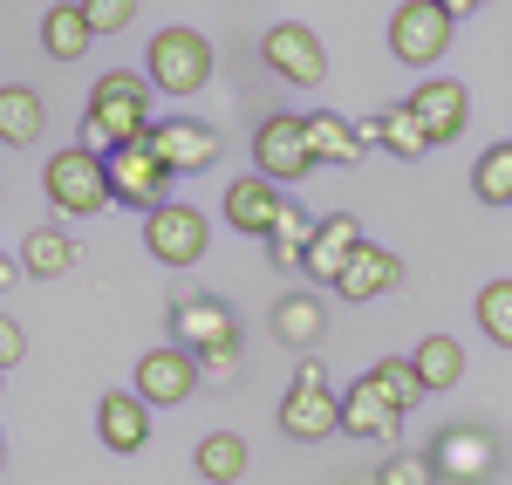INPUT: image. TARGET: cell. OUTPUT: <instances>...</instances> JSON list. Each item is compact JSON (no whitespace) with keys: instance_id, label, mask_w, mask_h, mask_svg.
<instances>
[{"instance_id":"cell-28","label":"cell","mask_w":512,"mask_h":485,"mask_svg":"<svg viewBox=\"0 0 512 485\" xmlns=\"http://www.w3.org/2000/svg\"><path fill=\"white\" fill-rule=\"evenodd\" d=\"M472 192H478V205H512V144H492V151H478V164H472Z\"/></svg>"},{"instance_id":"cell-19","label":"cell","mask_w":512,"mask_h":485,"mask_svg":"<svg viewBox=\"0 0 512 485\" xmlns=\"http://www.w3.org/2000/svg\"><path fill=\"white\" fill-rule=\"evenodd\" d=\"M396 281H403V260H396L390 246H362L349 260V274L335 281V294H342V301H376V294H390Z\"/></svg>"},{"instance_id":"cell-7","label":"cell","mask_w":512,"mask_h":485,"mask_svg":"<svg viewBox=\"0 0 512 485\" xmlns=\"http://www.w3.org/2000/svg\"><path fill=\"white\" fill-rule=\"evenodd\" d=\"M451 28L458 21L437 0H403L390 14V55L410 62V69H431V62H444V48H451Z\"/></svg>"},{"instance_id":"cell-14","label":"cell","mask_w":512,"mask_h":485,"mask_svg":"<svg viewBox=\"0 0 512 485\" xmlns=\"http://www.w3.org/2000/svg\"><path fill=\"white\" fill-rule=\"evenodd\" d=\"M362 246H369V240H362L355 212H328V219L315 226V240H308V260H301V274H308L315 287H335L342 274H349V260L362 253Z\"/></svg>"},{"instance_id":"cell-2","label":"cell","mask_w":512,"mask_h":485,"mask_svg":"<svg viewBox=\"0 0 512 485\" xmlns=\"http://www.w3.org/2000/svg\"><path fill=\"white\" fill-rule=\"evenodd\" d=\"M171 342L192 349L212 376H233L239 369V322H233V308H226L219 294H185V301L171 308Z\"/></svg>"},{"instance_id":"cell-20","label":"cell","mask_w":512,"mask_h":485,"mask_svg":"<svg viewBox=\"0 0 512 485\" xmlns=\"http://www.w3.org/2000/svg\"><path fill=\"white\" fill-rule=\"evenodd\" d=\"M41 130H48V103H41L28 82H0V144H35Z\"/></svg>"},{"instance_id":"cell-35","label":"cell","mask_w":512,"mask_h":485,"mask_svg":"<svg viewBox=\"0 0 512 485\" xmlns=\"http://www.w3.org/2000/svg\"><path fill=\"white\" fill-rule=\"evenodd\" d=\"M355 137H362V151H383V117H362V123H355Z\"/></svg>"},{"instance_id":"cell-1","label":"cell","mask_w":512,"mask_h":485,"mask_svg":"<svg viewBox=\"0 0 512 485\" xmlns=\"http://www.w3.org/2000/svg\"><path fill=\"white\" fill-rule=\"evenodd\" d=\"M82 117L110 137V151L144 144V137L158 130V117H151V76H137V69H103L96 89H89V110H82Z\"/></svg>"},{"instance_id":"cell-4","label":"cell","mask_w":512,"mask_h":485,"mask_svg":"<svg viewBox=\"0 0 512 485\" xmlns=\"http://www.w3.org/2000/svg\"><path fill=\"white\" fill-rule=\"evenodd\" d=\"M144 76L158 96H198L212 82V41L198 28H158L144 48Z\"/></svg>"},{"instance_id":"cell-34","label":"cell","mask_w":512,"mask_h":485,"mask_svg":"<svg viewBox=\"0 0 512 485\" xmlns=\"http://www.w3.org/2000/svg\"><path fill=\"white\" fill-rule=\"evenodd\" d=\"M21 356H28V335H21L14 315H0V376H7V369H21Z\"/></svg>"},{"instance_id":"cell-8","label":"cell","mask_w":512,"mask_h":485,"mask_svg":"<svg viewBox=\"0 0 512 485\" xmlns=\"http://www.w3.org/2000/svg\"><path fill=\"white\" fill-rule=\"evenodd\" d=\"M253 164H260V178H267V185H280V192H287V185H301L308 171H321L315 151H308V130H301V117H287V110L253 130Z\"/></svg>"},{"instance_id":"cell-10","label":"cell","mask_w":512,"mask_h":485,"mask_svg":"<svg viewBox=\"0 0 512 485\" xmlns=\"http://www.w3.org/2000/svg\"><path fill=\"white\" fill-rule=\"evenodd\" d=\"M144 144L164 158L171 178H198V171H212L219 151H226V144H219V130H212V123H198V117H164Z\"/></svg>"},{"instance_id":"cell-9","label":"cell","mask_w":512,"mask_h":485,"mask_svg":"<svg viewBox=\"0 0 512 485\" xmlns=\"http://www.w3.org/2000/svg\"><path fill=\"white\" fill-rule=\"evenodd\" d=\"M260 55H267V69L280 82H294V89H321L328 82V48L308 21H274L267 41H260Z\"/></svg>"},{"instance_id":"cell-36","label":"cell","mask_w":512,"mask_h":485,"mask_svg":"<svg viewBox=\"0 0 512 485\" xmlns=\"http://www.w3.org/2000/svg\"><path fill=\"white\" fill-rule=\"evenodd\" d=\"M21 281V260H7V253H0V287H14Z\"/></svg>"},{"instance_id":"cell-37","label":"cell","mask_w":512,"mask_h":485,"mask_svg":"<svg viewBox=\"0 0 512 485\" xmlns=\"http://www.w3.org/2000/svg\"><path fill=\"white\" fill-rule=\"evenodd\" d=\"M437 7H444V14H451V21H458V0H437Z\"/></svg>"},{"instance_id":"cell-6","label":"cell","mask_w":512,"mask_h":485,"mask_svg":"<svg viewBox=\"0 0 512 485\" xmlns=\"http://www.w3.org/2000/svg\"><path fill=\"white\" fill-rule=\"evenodd\" d=\"M144 246H151V260H164V267H198L205 246H212V219L198 205L171 199L158 212H144Z\"/></svg>"},{"instance_id":"cell-25","label":"cell","mask_w":512,"mask_h":485,"mask_svg":"<svg viewBox=\"0 0 512 485\" xmlns=\"http://www.w3.org/2000/svg\"><path fill=\"white\" fill-rule=\"evenodd\" d=\"M89 41H96V28H89L82 7H48V14H41V48H48V62H82Z\"/></svg>"},{"instance_id":"cell-5","label":"cell","mask_w":512,"mask_h":485,"mask_svg":"<svg viewBox=\"0 0 512 485\" xmlns=\"http://www.w3.org/2000/svg\"><path fill=\"white\" fill-rule=\"evenodd\" d=\"M280 431L301 438V445H315V438H328V431H342V397L328 390V369H321L315 356L294 369V390L280 397Z\"/></svg>"},{"instance_id":"cell-23","label":"cell","mask_w":512,"mask_h":485,"mask_svg":"<svg viewBox=\"0 0 512 485\" xmlns=\"http://www.w3.org/2000/svg\"><path fill=\"white\" fill-rule=\"evenodd\" d=\"M14 260H21V274H35V281H62V274L76 267V240H69L62 226H35Z\"/></svg>"},{"instance_id":"cell-24","label":"cell","mask_w":512,"mask_h":485,"mask_svg":"<svg viewBox=\"0 0 512 485\" xmlns=\"http://www.w3.org/2000/svg\"><path fill=\"white\" fill-rule=\"evenodd\" d=\"M410 363H417V383L424 390H458L465 383V342L458 335H424Z\"/></svg>"},{"instance_id":"cell-13","label":"cell","mask_w":512,"mask_h":485,"mask_svg":"<svg viewBox=\"0 0 512 485\" xmlns=\"http://www.w3.org/2000/svg\"><path fill=\"white\" fill-rule=\"evenodd\" d=\"M403 103L417 110V123H424V130H431V144H451V137H465V123H472V89H465L458 76L417 82Z\"/></svg>"},{"instance_id":"cell-31","label":"cell","mask_w":512,"mask_h":485,"mask_svg":"<svg viewBox=\"0 0 512 485\" xmlns=\"http://www.w3.org/2000/svg\"><path fill=\"white\" fill-rule=\"evenodd\" d=\"M362 376H369V383H376V390H383L396 410H410L417 397H424V383H417V363H410V356H383V363L362 369Z\"/></svg>"},{"instance_id":"cell-11","label":"cell","mask_w":512,"mask_h":485,"mask_svg":"<svg viewBox=\"0 0 512 485\" xmlns=\"http://www.w3.org/2000/svg\"><path fill=\"white\" fill-rule=\"evenodd\" d=\"M198 376H205V363H198L192 349L164 342V349H151V356L137 363V397H144L151 410H178L198 390Z\"/></svg>"},{"instance_id":"cell-22","label":"cell","mask_w":512,"mask_h":485,"mask_svg":"<svg viewBox=\"0 0 512 485\" xmlns=\"http://www.w3.org/2000/svg\"><path fill=\"white\" fill-rule=\"evenodd\" d=\"M192 465H198V479H205V485H239V479H246V465H253V451H246L239 431H212V438H198Z\"/></svg>"},{"instance_id":"cell-30","label":"cell","mask_w":512,"mask_h":485,"mask_svg":"<svg viewBox=\"0 0 512 485\" xmlns=\"http://www.w3.org/2000/svg\"><path fill=\"white\" fill-rule=\"evenodd\" d=\"M478 328H485V342H499V349H512V281H485L472 301Z\"/></svg>"},{"instance_id":"cell-33","label":"cell","mask_w":512,"mask_h":485,"mask_svg":"<svg viewBox=\"0 0 512 485\" xmlns=\"http://www.w3.org/2000/svg\"><path fill=\"white\" fill-rule=\"evenodd\" d=\"M431 472H437L431 458H417V451H396V458L383 465V472H376V479H383V485H431Z\"/></svg>"},{"instance_id":"cell-15","label":"cell","mask_w":512,"mask_h":485,"mask_svg":"<svg viewBox=\"0 0 512 485\" xmlns=\"http://www.w3.org/2000/svg\"><path fill=\"white\" fill-rule=\"evenodd\" d=\"M431 465H437V479L478 485V479H492V472H499V445H492L478 424H458V431H444V438H437Z\"/></svg>"},{"instance_id":"cell-27","label":"cell","mask_w":512,"mask_h":485,"mask_svg":"<svg viewBox=\"0 0 512 485\" xmlns=\"http://www.w3.org/2000/svg\"><path fill=\"white\" fill-rule=\"evenodd\" d=\"M315 212H301V205H287V212H280V226L274 233H267V260H274V267H301V260H308V240H315Z\"/></svg>"},{"instance_id":"cell-26","label":"cell","mask_w":512,"mask_h":485,"mask_svg":"<svg viewBox=\"0 0 512 485\" xmlns=\"http://www.w3.org/2000/svg\"><path fill=\"white\" fill-rule=\"evenodd\" d=\"M321 328H328V315H321L315 294H280L274 301V335L287 342V349H315Z\"/></svg>"},{"instance_id":"cell-38","label":"cell","mask_w":512,"mask_h":485,"mask_svg":"<svg viewBox=\"0 0 512 485\" xmlns=\"http://www.w3.org/2000/svg\"><path fill=\"white\" fill-rule=\"evenodd\" d=\"M0 465H7V431H0Z\"/></svg>"},{"instance_id":"cell-16","label":"cell","mask_w":512,"mask_h":485,"mask_svg":"<svg viewBox=\"0 0 512 485\" xmlns=\"http://www.w3.org/2000/svg\"><path fill=\"white\" fill-rule=\"evenodd\" d=\"M219 205H226V226H233V233H246V240H267V233L280 226V212H287L280 185H267L260 171H253V178H233Z\"/></svg>"},{"instance_id":"cell-12","label":"cell","mask_w":512,"mask_h":485,"mask_svg":"<svg viewBox=\"0 0 512 485\" xmlns=\"http://www.w3.org/2000/svg\"><path fill=\"white\" fill-rule=\"evenodd\" d=\"M110 192H117V205L158 212V205H171V171L151 144H123V151H110Z\"/></svg>"},{"instance_id":"cell-29","label":"cell","mask_w":512,"mask_h":485,"mask_svg":"<svg viewBox=\"0 0 512 485\" xmlns=\"http://www.w3.org/2000/svg\"><path fill=\"white\" fill-rule=\"evenodd\" d=\"M383 151H396V158H431V130L417 123V110L410 103H396V110H383Z\"/></svg>"},{"instance_id":"cell-17","label":"cell","mask_w":512,"mask_h":485,"mask_svg":"<svg viewBox=\"0 0 512 485\" xmlns=\"http://www.w3.org/2000/svg\"><path fill=\"white\" fill-rule=\"evenodd\" d=\"M96 438L117 451V458H137V451L151 445V404L137 390H110L96 404Z\"/></svg>"},{"instance_id":"cell-3","label":"cell","mask_w":512,"mask_h":485,"mask_svg":"<svg viewBox=\"0 0 512 485\" xmlns=\"http://www.w3.org/2000/svg\"><path fill=\"white\" fill-rule=\"evenodd\" d=\"M41 192L48 205L62 212V219H96V212H110V158H96V151H55L48 171H41Z\"/></svg>"},{"instance_id":"cell-32","label":"cell","mask_w":512,"mask_h":485,"mask_svg":"<svg viewBox=\"0 0 512 485\" xmlns=\"http://www.w3.org/2000/svg\"><path fill=\"white\" fill-rule=\"evenodd\" d=\"M82 14H89V28H96V41L103 35H123L130 21H137V0H76Z\"/></svg>"},{"instance_id":"cell-18","label":"cell","mask_w":512,"mask_h":485,"mask_svg":"<svg viewBox=\"0 0 512 485\" xmlns=\"http://www.w3.org/2000/svg\"><path fill=\"white\" fill-rule=\"evenodd\" d=\"M396 424H403V410H396L369 376H355L349 390H342V431H349V438H369V445H376V438H396Z\"/></svg>"},{"instance_id":"cell-21","label":"cell","mask_w":512,"mask_h":485,"mask_svg":"<svg viewBox=\"0 0 512 485\" xmlns=\"http://www.w3.org/2000/svg\"><path fill=\"white\" fill-rule=\"evenodd\" d=\"M301 130H308V151H315V164H362L369 151H362V137H355V123H342L335 110H315V117H301Z\"/></svg>"}]
</instances>
